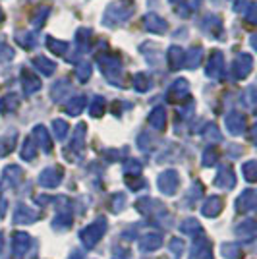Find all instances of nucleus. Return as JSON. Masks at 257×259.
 Listing matches in <instances>:
<instances>
[{"label": "nucleus", "mask_w": 257, "mask_h": 259, "mask_svg": "<svg viewBox=\"0 0 257 259\" xmlns=\"http://www.w3.org/2000/svg\"><path fill=\"white\" fill-rule=\"evenodd\" d=\"M33 66L43 74V76H53L54 70H56V64L53 60H49L47 56H35L33 58Z\"/></svg>", "instance_id": "9b49d317"}, {"label": "nucleus", "mask_w": 257, "mask_h": 259, "mask_svg": "<svg viewBox=\"0 0 257 259\" xmlns=\"http://www.w3.org/2000/svg\"><path fill=\"white\" fill-rule=\"evenodd\" d=\"M14 58V49L6 41H0V62H8Z\"/></svg>", "instance_id": "b1692460"}, {"label": "nucleus", "mask_w": 257, "mask_h": 259, "mask_svg": "<svg viewBox=\"0 0 257 259\" xmlns=\"http://www.w3.org/2000/svg\"><path fill=\"white\" fill-rule=\"evenodd\" d=\"M244 116L240 114V112H230L228 116H226V126L228 130L232 132V134H240L242 130H244Z\"/></svg>", "instance_id": "f8f14e48"}, {"label": "nucleus", "mask_w": 257, "mask_h": 259, "mask_svg": "<svg viewBox=\"0 0 257 259\" xmlns=\"http://www.w3.org/2000/svg\"><path fill=\"white\" fill-rule=\"evenodd\" d=\"M143 27L149 33H164L166 31V22L157 14H147L143 18Z\"/></svg>", "instance_id": "0eeeda50"}, {"label": "nucleus", "mask_w": 257, "mask_h": 259, "mask_svg": "<svg viewBox=\"0 0 257 259\" xmlns=\"http://www.w3.org/2000/svg\"><path fill=\"white\" fill-rule=\"evenodd\" d=\"M134 87L138 89V91H147L151 87V77L147 76V74H136L134 76Z\"/></svg>", "instance_id": "4be33fe9"}, {"label": "nucleus", "mask_w": 257, "mask_h": 259, "mask_svg": "<svg viewBox=\"0 0 257 259\" xmlns=\"http://www.w3.org/2000/svg\"><path fill=\"white\" fill-rule=\"evenodd\" d=\"M68 89H70V83H68V79H60L56 85H53V97L54 101H60L64 93H68Z\"/></svg>", "instance_id": "5701e85b"}, {"label": "nucleus", "mask_w": 257, "mask_h": 259, "mask_svg": "<svg viewBox=\"0 0 257 259\" xmlns=\"http://www.w3.org/2000/svg\"><path fill=\"white\" fill-rule=\"evenodd\" d=\"M51 14V8L49 6H43V8H37L35 10V16L31 18V22L35 27H43L45 25V20H47V16Z\"/></svg>", "instance_id": "412c9836"}, {"label": "nucleus", "mask_w": 257, "mask_h": 259, "mask_svg": "<svg viewBox=\"0 0 257 259\" xmlns=\"http://www.w3.org/2000/svg\"><path fill=\"white\" fill-rule=\"evenodd\" d=\"M251 68H253V58H251V54H238L234 60V64H232V74H234L236 79H246L249 76V72H251Z\"/></svg>", "instance_id": "7ed1b4c3"}, {"label": "nucleus", "mask_w": 257, "mask_h": 259, "mask_svg": "<svg viewBox=\"0 0 257 259\" xmlns=\"http://www.w3.org/2000/svg\"><path fill=\"white\" fill-rule=\"evenodd\" d=\"M22 85L25 95H33V93H37L41 89V79L35 76L31 70L25 68V70H22Z\"/></svg>", "instance_id": "39448f33"}, {"label": "nucleus", "mask_w": 257, "mask_h": 259, "mask_svg": "<svg viewBox=\"0 0 257 259\" xmlns=\"http://www.w3.org/2000/svg\"><path fill=\"white\" fill-rule=\"evenodd\" d=\"M16 41L20 43V47H23V49H27V51H31L33 47L37 45V35L33 31H20L18 35H16Z\"/></svg>", "instance_id": "ddd939ff"}, {"label": "nucleus", "mask_w": 257, "mask_h": 259, "mask_svg": "<svg viewBox=\"0 0 257 259\" xmlns=\"http://www.w3.org/2000/svg\"><path fill=\"white\" fill-rule=\"evenodd\" d=\"M184 56H186V53H184L180 47H170L168 49V53H166V62H168V68L170 70H180V68H184Z\"/></svg>", "instance_id": "6e6552de"}, {"label": "nucleus", "mask_w": 257, "mask_h": 259, "mask_svg": "<svg viewBox=\"0 0 257 259\" xmlns=\"http://www.w3.org/2000/svg\"><path fill=\"white\" fill-rule=\"evenodd\" d=\"M201 58H203V51H201V47H192L186 56H184V66L188 68V70H193V68H197V66L201 64Z\"/></svg>", "instance_id": "9d476101"}, {"label": "nucleus", "mask_w": 257, "mask_h": 259, "mask_svg": "<svg viewBox=\"0 0 257 259\" xmlns=\"http://www.w3.org/2000/svg\"><path fill=\"white\" fill-rule=\"evenodd\" d=\"M103 110H105V99L95 97L93 99V103H91V114H93V116H101Z\"/></svg>", "instance_id": "393cba45"}, {"label": "nucleus", "mask_w": 257, "mask_h": 259, "mask_svg": "<svg viewBox=\"0 0 257 259\" xmlns=\"http://www.w3.org/2000/svg\"><path fill=\"white\" fill-rule=\"evenodd\" d=\"M246 20H247V23H255V4H249Z\"/></svg>", "instance_id": "bb28decb"}, {"label": "nucleus", "mask_w": 257, "mask_h": 259, "mask_svg": "<svg viewBox=\"0 0 257 259\" xmlns=\"http://www.w3.org/2000/svg\"><path fill=\"white\" fill-rule=\"evenodd\" d=\"M199 2H201V0H190V2H186V4H180V8H176V12H178L182 18H190L193 12L199 8Z\"/></svg>", "instance_id": "aec40b11"}, {"label": "nucleus", "mask_w": 257, "mask_h": 259, "mask_svg": "<svg viewBox=\"0 0 257 259\" xmlns=\"http://www.w3.org/2000/svg\"><path fill=\"white\" fill-rule=\"evenodd\" d=\"M188 91H190L188 81H186V79H176V81L168 87V91H166V99L172 101V103H176V101H180L182 97H186V95H188Z\"/></svg>", "instance_id": "423d86ee"}, {"label": "nucleus", "mask_w": 257, "mask_h": 259, "mask_svg": "<svg viewBox=\"0 0 257 259\" xmlns=\"http://www.w3.org/2000/svg\"><path fill=\"white\" fill-rule=\"evenodd\" d=\"M203 29L211 37H217L219 39V35L223 33V22H221V18L219 16H205V20H203Z\"/></svg>", "instance_id": "1a4fd4ad"}, {"label": "nucleus", "mask_w": 257, "mask_h": 259, "mask_svg": "<svg viewBox=\"0 0 257 259\" xmlns=\"http://www.w3.org/2000/svg\"><path fill=\"white\" fill-rule=\"evenodd\" d=\"M207 76L211 79H221L225 76V56L221 51H211L209 62H207Z\"/></svg>", "instance_id": "20e7f679"}, {"label": "nucleus", "mask_w": 257, "mask_h": 259, "mask_svg": "<svg viewBox=\"0 0 257 259\" xmlns=\"http://www.w3.org/2000/svg\"><path fill=\"white\" fill-rule=\"evenodd\" d=\"M4 22V14H2V10H0V23Z\"/></svg>", "instance_id": "c85d7f7f"}, {"label": "nucleus", "mask_w": 257, "mask_h": 259, "mask_svg": "<svg viewBox=\"0 0 257 259\" xmlns=\"http://www.w3.org/2000/svg\"><path fill=\"white\" fill-rule=\"evenodd\" d=\"M170 2H174V4H176V2H182V0H170Z\"/></svg>", "instance_id": "c756f323"}, {"label": "nucleus", "mask_w": 257, "mask_h": 259, "mask_svg": "<svg viewBox=\"0 0 257 259\" xmlns=\"http://www.w3.org/2000/svg\"><path fill=\"white\" fill-rule=\"evenodd\" d=\"M247 0H236V6H234V10L236 12H240V10H244V6L242 4H246Z\"/></svg>", "instance_id": "cd10ccee"}, {"label": "nucleus", "mask_w": 257, "mask_h": 259, "mask_svg": "<svg viewBox=\"0 0 257 259\" xmlns=\"http://www.w3.org/2000/svg\"><path fill=\"white\" fill-rule=\"evenodd\" d=\"M54 130H58V138H64L68 124H66L64 120H54Z\"/></svg>", "instance_id": "a878e982"}, {"label": "nucleus", "mask_w": 257, "mask_h": 259, "mask_svg": "<svg viewBox=\"0 0 257 259\" xmlns=\"http://www.w3.org/2000/svg\"><path fill=\"white\" fill-rule=\"evenodd\" d=\"M85 105H87V99L83 97V95H79V97H74L68 105H66V110H68L72 116H75V114H79V112L83 110Z\"/></svg>", "instance_id": "f3484780"}, {"label": "nucleus", "mask_w": 257, "mask_h": 259, "mask_svg": "<svg viewBox=\"0 0 257 259\" xmlns=\"http://www.w3.org/2000/svg\"><path fill=\"white\" fill-rule=\"evenodd\" d=\"M20 107V99L18 95H6L0 101V112H8V110H16Z\"/></svg>", "instance_id": "a211bd4d"}, {"label": "nucleus", "mask_w": 257, "mask_h": 259, "mask_svg": "<svg viewBox=\"0 0 257 259\" xmlns=\"http://www.w3.org/2000/svg\"><path fill=\"white\" fill-rule=\"evenodd\" d=\"M74 76L77 81H81V83H85L87 79L91 77V64L89 62H77V66L74 68Z\"/></svg>", "instance_id": "2eb2a0df"}, {"label": "nucleus", "mask_w": 257, "mask_h": 259, "mask_svg": "<svg viewBox=\"0 0 257 259\" xmlns=\"http://www.w3.org/2000/svg\"><path fill=\"white\" fill-rule=\"evenodd\" d=\"M132 14H134V2L132 0H120V2H114L112 6H108L103 22L108 27H116L120 23L128 22Z\"/></svg>", "instance_id": "f257e3e1"}, {"label": "nucleus", "mask_w": 257, "mask_h": 259, "mask_svg": "<svg viewBox=\"0 0 257 259\" xmlns=\"http://www.w3.org/2000/svg\"><path fill=\"white\" fill-rule=\"evenodd\" d=\"M97 62L101 66L103 76L107 77L112 85H118V83H120V76H122V62H120V56H118V54H99V56H97Z\"/></svg>", "instance_id": "f03ea898"}, {"label": "nucleus", "mask_w": 257, "mask_h": 259, "mask_svg": "<svg viewBox=\"0 0 257 259\" xmlns=\"http://www.w3.org/2000/svg\"><path fill=\"white\" fill-rule=\"evenodd\" d=\"M164 122H166V112H164V107H157L153 108V112H151L149 116V124L153 128L161 130L164 128Z\"/></svg>", "instance_id": "4468645a"}, {"label": "nucleus", "mask_w": 257, "mask_h": 259, "mask_svg": "<svg viewBox=\"0 0 257 259\" xmlns=\"http://www.w3.org/2000/svg\"><path fill=\"white\" fill-rule=\"evenodd\" d=\"M47 47H49L54 54H66L70 45L64 43V41H58V39H54V37H49V39H47Z\"/></svg>", "instance_id": "6ab92c4d"}, {"label": "nucleus", "mask_w": 257, "mask_h": 259, "mask_svg": "<svg viewBox=\"0 0 257 259\" xmlns=\"http://www.w3.org/2000/svg\"><path fill=\"white\" fill-rule=\"evenodd\" d=\"M91 35H93V31L87 29V27L77 29V33H75V43L79 47V51H87V47L91 43Z\"/></svg>", "instance_id": "dca6fc26"}]
</instances>
